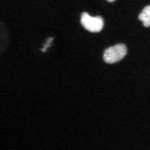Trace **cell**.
Masks as SVG:
<instances>
[{
	"label": "cell",
	"instance_id": "6da1fadb",
	"mask_svg": "<svg viewBox=\"0 0 150 150\" xmlns=\"http://www.w3.org/2000/svg\"><path fill=\"white\" fill-rule=\"evenodd\" d=\"M127 54V46L123 43L106 48L103 52V59L106 64H112L119 62Z\"/></svg>",
	"mask_w": 150,
	"mask_h": 150
},
{
	"label": "cell",
	"instance_id": "7a4b0ae2",
	"mask_svg": "<svg viewBox=\"0 0 150 150\" xmlns=\"http://www.w3.org/2000/svg\"><path fill=\"white\" fill-rule=\"evenodd\" d=\"M80 22L81 26L91 33H99L104 28V19L100 16H91L87 12L81 13Z\"/></svg>",
	"mask_w": 150,
	"mask_h": 150
},
{
	"label": "cell",
	"instance_id": "3957f363",
	"mask_svg": "<svg viewBox=\"0 0 150 150\" xmlns=\"http://www.w3.org/2000/svg\"><path fill=\"white\" fill-rule=\"evenodd\" d=\"M138 19L145 28L150 27V5H147L142 9L138 15Z\"/></svg>",
	"mask_w": 150,
	"mask_h": 150
},
{
	"label": "cell",
	"instance_id": "277c9868",
	"mask_svg": "<svg viewBox=\"0 0 150 150\" xmlns=\"http://www.w3.org/2000/svg\"><path fill=\"white\" fill-rule=\"evenodd\" d=\"M54 40L53 38H49V39H47V40H46V45L49 46V47L51 46V43L52 42V40Z\"/></svg>",
	"mask_w": 150,
	"mask_h": 150
},
{
	"label": "cell",
	"instance_id": "5b68a950",
	"mask_svg": "<svg viewBox=\"0 0 150 150\" xmlns=\"http://www.w3.org/2000/svg\"><path fill=\"white\" fill-rule=\"evenodd\" d=\"M106 1H108V2H110V3H112V2H114L115 0H106Z\"/></svg>",
	"mask_w": 150,
	"mask_h": 150
}]
</instances>
